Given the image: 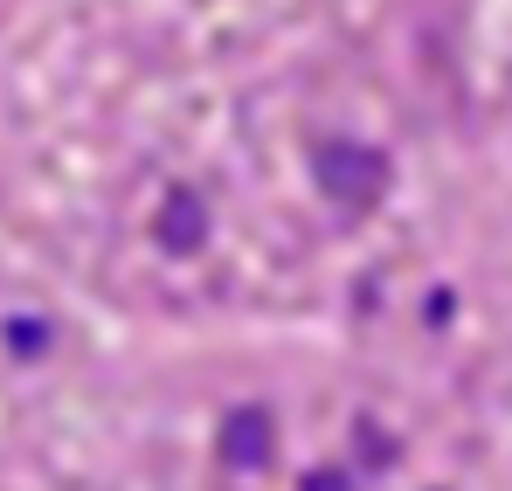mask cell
I'll return each instance as SVG.
<instances>
[{"label": "cell", "instance_id": "1", "mask_svg": "<svg viewBox=\"0 0 512 491\" xmlns=\"http://www.w3.org/2000/svg\"><path fill=\"white\" fill-rule=\"evenodd\" d=\"M312 173H319V194L326 201H340L346 215H367V208H381V194H388V153L381 146H367V139H326L319 153H312Z\"/></svg>", "mask_w": 512, "mask_h": 491}, {"label": "cell", "instance_id": "2", "mask_svg": "<svg viewBox=\"0 0 512 491\" xmlns=\"http://www.w3.org/2000/svg\"><path fill=\"white\" fill-rule=\"evenodd\" d=\"M208 201L194 194V187H173L167 201H160V222H153V236H160V249L167 256H201L208 249Z\"/></svg>", "mask_w": 512, "mask_h": 491}, {"label": "cell", "instance_id": "3", "mask_svg": "<svg viewBox=\"0 0 512 491\" xmlns=\"http://www.w3.org/2000/svg\"><path fill=\"white\" fill-rule=\"evenodd\" d=\"M270 450H277V422H270V409H229V422H222V464L229 471H263L270 464Z\"/></svg>", "mask_w": 512, "mask_h": 491}, {"label": "cell", "instance_id": "4", "mask_svg": "<svg viewBox=\"0 0 512 491\" xmlns=\"http://www.w3.org/2000/svg\"><path fill=\"white\" fill-rule=\"evenodd\" d=\"M7 339H14V353H42L49 346V319H14Z\"/></svg>", "mask_w": 512, "mask_h": 491}, {"label": "cell", "instance_id": "5", "mask_svg": "<svg viewBox=\"0 0 512 491\" xmlns=\"http://www.w3.org/2000/svg\"><path fill=\"white\" fill-rule=\"evenodd\" d=\"M305 491H353V485H346L340 471H312V478H305Z\"/></svg>", "mask_w": 512, "mask_h": 491}]
</instances>
